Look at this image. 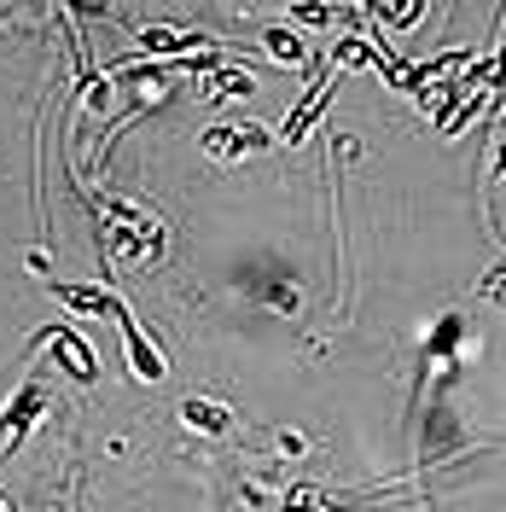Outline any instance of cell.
<instances>
[{
	"instance_id": "cell-1",
	"label": "cell",
	"mask_w": 506,
	"mask_h": 512,
	"mask_svg": "<svg viewBox=\"0 0 506 512\" xmlns=\"http://www.w3.org/2000/svg\"><path fill=\"white\" fill-rule=\"evenodd\" d=\"M47 408H53V390H47L41 379H24V384H18V396L0 408V466L18 454V443L35 431V419L47 414Z\"/></svg>"
},
{
	"instance_id": "cell-2",
	"label": "cell",
	"mask_w": 506,
	"mask_h": 512,
	"mask_svg": "<svg viewBox=\"0 0 506 512\" xmlns=\"http://www.w3.org/2000/svg\"><path fill=\"white\" fill-rule=\"evenodd\" d=\"M41 344H53V355H59V367L70 373L76 384H99V361H94V350L64 326V320H53V326H41L30 338V350H41Z\"/></svg>"
},
{
	"instance_id": "cell-3",
	"label": "cell",
	"mask_w": 506,
	"mask_h": 512,
	"mask_svg": "<svg viewBox=\"0 0 506 512\" xmlns=\"http://www.w3.org/2000/svg\"><path fill=\"white\" fill-rule=\"evenodd\" d=\"M111 320H117V332H123V350H128V367H134V379H146V384H158L163 373H169V361H163V350L140 332V320H134V309L128 303H117L111 309Z\"/></svg>"
},
{
	"instance_id": "cell-4",
	"label": "cell",
	"mask_w": 506,
	"mask_h": 512,
	"mask_svg": "<svg viewBox=\"0 0 506 512\" xmlns=\"http://www.w3.org/2000/svg\"><path fill=\"white\" fill-rule=\"evenodd\" d=\"M332 94H338V70H326V64H320V76H315V88H309V99H303V105L285 117V128H280L285 146H297V140H303V134L320 123V111L332 105Z\"/></svg>"
},
{
	"instance_id": "cell-5",
	"label": "cell",
	"mask_w": 506,
	"mask_h": 512,
	"mask_svg": "<svg viewBox=\"0 0 506 512\" xmlns=\"http://www.w3.org/2000/svg\"><path fill=\"white\" fill-rule=\"evenodd\" d=\"M268 146H274V134L256 128V123H245V128L216 123L204 134V152H216V158H256V152H268Z\"/></svg>"
},
{
	"instance_id": "cell-6",
	"label": "cell",
	"mask_w": 506,
	"mask_h": 512,
	"mask_svg": "<svg viewBox=\"0 0 506 512\" xmlns=\"http://www.w3.org/2000/svg\"><path fill=\"white\" fill-rule=\"evenodd\" d=\"M47 291H53V303H64L70 315H105V320H111V309L123 303V297L111 291V280H99V286H70V280H53Z\"/></svg>"
},
{
	"instance_id": "cell-7",
	"label": "cell",
	"mask_w": 506,
	"mask_h": 512,
	"mask_svg": "<svg viewBox=\"0 0 506 512\" xmlns=\"http://www.w3.org/2000/svg\"><path fill=\"white\" fill-rule=\"evenodd\" d=\"M210 35L198 30H140V47H146V59H198V47H204Z\"/></svg>"
},
{
	"instance_id": "cell-8",
	"label": "cell",
	"mask_w": 506,
	"mask_h": 512,
	"mask_svg": "<svg viewBox=\"0 0 506 512\" xmlns=\"http://www.w3.org/2000/svg\"><path fill=\"white\" fill-rule=\"evenodd\" d=\"M181 419H187V425H198V431H233V408H222V402H204V396H187V402H181Z\"/></svg>"
},
{
	"instance_id": "cell-9",
	"label": "cell",
	"mask_w": 506,
	"mask_h": 512,
	"mask_svg": "<svg viewBox=\"0 0 506 512\" xmlns=\"http://www.w3.org/2000/svg\"><path fill=\"white\" fill-rule=\"evenodd\" d=\"M262 53H268L274 64H309V47H303L291 30H262Z\"/></svg>"
},
{
	"instance_id": "cell-10",
	"label": "cell",
	"mask_w": 506,
	"mask_h": 512,
	"mask_svg": "<svg viewBox=\"0 0 506 512\" xmlns=\"http://www.w3.org/2000/svg\"><path fill=\"white\" fill-rule=\"evenodd\" d=\"M204 94H210V99L256 94V76H251V70H204Z\"/></svg>"
},
{
	"instance_id": "cell-11",
	"label": "cell",
	"mask_w": 506,
	"mask_h": 512,
	"mask_svg": "<svg viewBox=\"0 0 506 512\" xmlns=\"http://www.w3.org/2000/svg\"><path fill=\"white\" fill-rule=\"evenodd\" d=\"M297 24H332V6H291Z\"/></svg>"
}]
</instances>
